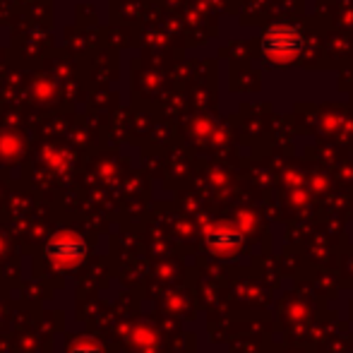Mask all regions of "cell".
I'll list each match as a JSON object with an SVG mask.
<instances>
[{
	"label": "cell",
	"mask_w": 353,
	"mask_h": 353,
	"mask_svg": "<svg viewBox=\"0 0 353 353\" xmlns=\"http://www.w3.org/2000/svg\"><path fill=\"white\" fill-rule=\"evenodd\" d=\"M68 353H103V349L97 339H92V336H79V339H74L70 344Z\"/></svg>",
	"instance_id": "cell-4"
},
{
	"label": "cell",
	"mask_w": 353,
	"mask_h": 353,
	"mask_svg": "<svg viewBox=\"0 0 353 353\" xmlns=\"http://www.w3.org/2000/svg\"><path fill=\"white\" fill-rule=\"evenodd\" d=\"M243 236L236 231V228H228V226H219V228H212L207 233V243L214 250H236L241 245Z\"/></svg>",
	"instance_id": "cell-3"
},
{
	"label": "cell",
	"mask_w": 353,
	"mask_h": 353,
	"mask_svg": "<svg viewBox=\"0 0 353 353\" xmlns=\"http://www.w3.org/2000/svg\"><path fill=\"white\" fill-rule=\"evenodd\" d=\"M301 46H303V37L298 34V29L288 27V24L270 29V34L265 37V51L272 58H291L296 56Z\"/></svg>",
	"instance_id": "cell-2"
},
{
	"label": "cell",
	"mask_w": 353,
	"mask_h": 353,
	"mask_svg": "<svg viewBox=\"0 0 353 353\" xmlns=\"http://www.w3.org/2000/svg\"><path fill=\"white\" fill-rule=\"evenodd\" d=\"M46 257L58 270H72L87 257V243L72 231H58L46 243Z\"/></svg>",
	"instance_id": "cell-1"
}]
</instances>
